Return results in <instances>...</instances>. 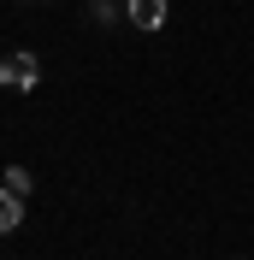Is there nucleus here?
Masks as SVG:
<instances>
[{
  "label": "nucleus",
  "mask_w": 254,
  "mask_h": 260,
  "mask_svg": "<svg viewBox=\"0 0 254 260\" xmlns=\"http://www.w3.org/2000/svg\"><path fill=\"white\" fill-rule=\"evenodd\" d=\"M18 219H24V195H12L6 183H0V237L18 231Z\"/></svg>",
  "instance_id": "3"
},
{
  "label": "nucleus",
  "mask_w": 254,
  "mask_h": 260,
  "mask_svg": "<svg viewBox=\"0 0 254 260\" xmlns=\"http://www.w3.org/2000/svg\"><path fill=\"white\" fill-rule=\"evenodd\" d=\"M42 83V59L36 53H6L0 59V89H36Z\"/></svg>",
  "instance_id": "1"
},
{
  "label": "nucleus",
  "mask_w": 254,
  "mask_h": 260,
  "mask_svg": "<svg viewBox=\"0 0 254 260\" xmlns=\"http://www.w3.org/2000/svg\"><path fill=\"white\" fill-rule=\"evenodd\" d=\"M124 12V6H118V0H89V18H95V24H112V18Z\"/></svg>",
  "instance_id": "5"
},
{
  "label": "nucleus",
  "mask_w": 254,
  "mask_h": 260,
  "mask_svg": "<svg viewBox=\"0 0 254 260\" xmlns=\"http://www.w3.org/2000/svg\"><path fill=\"white\" fill-rule=\"evenodd\" d=\"M124 18L136 30H160L166 24V0H124Z\"/></svg>",
  "instance_id": "2"
},
{
  "label": "nucleus",
  "mask_w": 254,
  "mask_h": 260,
  "mask_svg": "<svg viewBox=\"0 0 254 260\" xmlns=\"http://www.w3.org/2000/svg\"><path fill=\"white\" fill-rule=\"evenodd\" d=\"M0 183H6V189H12V195H30V172H24V166H6V172H0Z\"/></svg>",
  "instance_id": "4"
}]
</instances>
